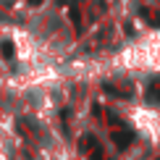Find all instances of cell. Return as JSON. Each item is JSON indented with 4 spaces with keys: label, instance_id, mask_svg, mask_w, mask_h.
Masks as SVG:
<instances>
[{
    "label": "cell",
    "instance_id": "cell-1",
    "mask_svg": "<svg viewBox=\"0 0 160 160\" xmlns=\"http://www.w3.org/2000/svg\"><path fill=\"white\" fill-rule=\"evenodd\" d=\"M110 121L116 123V129H113L110 139L116 142V147H118V150H126V147H129L131 142H134V134H131V131H123L121 126H118V121H116V116H113V113H110Z\"/></svg>",
    "mask_w": 160,
    "mask_h": 160
},
{
    "label": "cell",
    "instance_id": "cell-2",
    "mask_svg": "<svg viewBox=\"0 0 160 160\" xmlns=\"http://www.w3.org/2000/svg\"><path fill=\"white\" fill-rule=\"evenodd\" d=\"M147 102H152V105L160 102V76L147 84Z\"/></svg>",
    "mask_w": 160,
    "mask_h": 160
},
{
    "label": "cell",
    "instance_id": "cell-3",
    "mask_svg": "<svg viewBox=\"0 0 160 160\" xmlns=\"http://www.w3.org/2000/svg\"><path fill=\"white\" fill-rule=\"evenodd\" d=\"M0 50H3V55L8 58V61H11V58H13V42H8V39H5V42L0 45Z\"/></svg>",
    "mask_w": 160,
    "mask_h": 160
},
{
    "label": "cell",
    "instance_id": "cell-4",
    "mask_svg": "<svg viewBox=\"0 0 160 160\" xmlns=\"http://www.w3.org/2000/svg\"><path fill=\"white\" fill-rule=\"evenodd\" d=\"M71 18H74L76 29H82V18H79V8H76V5H71Z\"/></svg>",
    "mask_w": 160,
    "mask_h": 160
},
{
    "label": "cell",
    "instance_id": "cell-5",
    "mask_svg": "<svg viewBox=\"0 0 160 160\" xmlns=\"http://www.w3.org/2000/svg\"><path fill=\"white\" fill-rule=\"evenodd\" d=\"M32 3H42V0H32Z\"/></svg>",
    "mask_w": 160,
    "mask_h": 160
}]
</instances>
